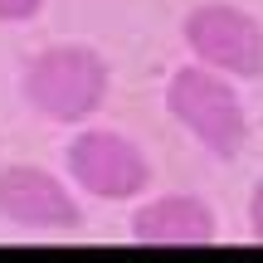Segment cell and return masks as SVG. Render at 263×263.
I'll return each mask as SVG.
<instances>
[{"mask_svg": "<svg viewBox=\"0 0 263 263\" xmlns=\"http://www.w3.org/2000/svg\"><path fill=\"white\" fill-rule=\"evenodd\" d=\"M107 59L88 44H49L20 73V93L44 122L54 127H78L107 103Z\"/></svg>", "mask_w": 263, "mask_h": 263, "instance_id": "1", "label": "cell"}, {"mask_svg": "<svg viewBox=\"0 0 263 263\" xmlns=\"http://www.w3.org/2000/svg\"><path fill=\"white\" fill-rule=\"evenodd\" d=\"M166 112L215 161H234L239 151H244V141H249L244 103H239L234 83H229L219 68H205V64L176 68L171 83H166Z\"/></svg>", "mask_w": 263, "mask_h": 263, "instance_id": "2", "label": "cell"}, {"mask_svg": "<svg viewBox=\"0 0 263 263\" xmlns=\"http://www.w3.org/2000/svg\"><path fill=\"white\" fill-rule=\"evenodd\" d=\"M190 59L234 78H263V20L229 0H205L180 20Z\"/></svg>", "mask_w": 263, "mask_h": 263, "instance_id": "3", "label": "cell"}, {"mask_svg": "<svg viewBox=\"0 0 263 263\" xmlns=\"http://www.w3.org/2000/svg\"><path fill=\"white\" fill-rule=\"evenodd\" d=\"M68 176H73L78 190H88L93 200H137L141 190H151V161L146 151L137 146L122 132L107 127H88L68 141L64 151Z\"/></svg>", "mask_w": 263, "mask_h": 263, "instance_id": "4", "label": "cell"}, {"mask_svg": "<svg viewBox=\"0 0 263 263\" xmlns=\"http://www.w3.org/2000/svg\"><path fill=\"white\" fill-rule=\"evenodd\" d=\"M0 219L29 234H68L83 229L73 190L44 166H5L0 171Z\"/></svg>", "mask_w": 263, "mask_h": 263, "instance_id": "5", "label": "cell"}, {"mask_svg": "<svg viewBox=\"0 0 263 263\" xmlns=\"http://www.w3.org/2000/svg\"><path fill=\"white\" fill-rule=\"evenodd\" d=\"M127 229L146 249H205L215 244L219 219L200 195H156L146 205H137Z\"/></svg>", "mask_w": 263, "mask_h": 263, "instance_id": "6", "label": "cell"}, {"mask_svg": "<svg viewBox=\"0 0 263 263\" xmlns=\"http://www.w3.org/2000/svg\"><path fill=\"white\" fill-rule=\"evenodd\" d=\"M44 10V0H0V25H25Z\"/></svg>", "mask_w": 263, "mask_h": 263, "instance_id": "7", "label": "cell"}, {"mask_svg": "<svg viewBox=\"0 0 263 263\" xmlns=\"http://www.w3.org/2000/svg\"><path fill=\"white\" fill-rule=\"evenodd\" d=\"M249 229H254V239L263 244V180L254 185V195H249Z\"/></svg>", "mask_w": 263, "mask_h": 263, "instance_id": "8", "label": "cell"}]
</instances>
